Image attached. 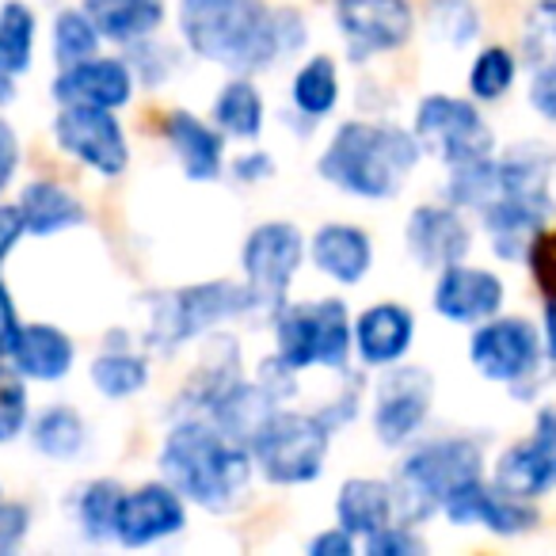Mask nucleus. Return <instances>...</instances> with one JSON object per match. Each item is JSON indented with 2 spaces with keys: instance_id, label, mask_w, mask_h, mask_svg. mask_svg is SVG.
Segmentation results:
<instances>
[{
  "instance_id": "obj_28",
  "label": "nucleus",
  "mask_w": 556,
  "mask_h": 556,
  "mask_svg": "<svg viewBox=\"0 0 556 556\" xmlns=\"http://www.w3.org/2000/svg\"><path fill=\"white\" fill-rule=\"evenodd\" d=\"M214 123L232 138L255 141L263 134V96L248 77H237L217 92Z\"/></svg>"
},
{
  "instance_id": "obj_20",
  "label": "nucleus",
  "mask_w": 556,
  "mask_h": 556,
  "mask_svg": "<svg viewBox=\"0 0 556 556\" xmlns=\"http://www.w3.org/2000/svg\"><path fill=\"white\" fill-rule=\"evenodd\" d=\"M412 336H416V317L396 302L370 305L355 320V351L366 366H396L408 355Z\"/></svg>"
},
{
  "instance_id": "obj_31",
  "label": "nucleus",
  "mask_w": 556,
  "mask_h": 556,
  "mask_svg": "<svg viewBox=\"0 0 556 556\" xmlns=\"http://www.w3.org/2000/svg\"><path fill=\"white\" fill-rule=\"evenodd\" d=\"M126 488L118 480H92L77 495V526L88 541H115L118 503Z\"/></svg>"
},
{
  "instance_id": "obj_27",
  "label": "nucleus",
  "mask_w": 556,
  "mask_h": 556,
  "mask_svg": "<svg viewBox=\"0 0 556 556\" xmlns=\"http://www.w3.org/2000/svg\"><path fill=\"white\" fill-rule=\"evenodd\" d=\"M290 100L302 115L325 118L340 103V70L328 54H317L294 73V85H290Z\"/></svg>"
},
{
  "instance_id": "obj_3",
  "label": "nucleus",
  "mask_w": 556,
  "mask_h": 556,
  "mask_svg": "<svg viewBox=\"0 0 556 556\" xmlns=\"http://www.w3.org/2000/svg\"><path fill=\"white\" fill-rule=\"evenodd\" d=\"M419 161V138L386 123H343L320 153V176L355 199H393Z\"/></svg>"
},
{
  "instance_id": "obj_33",
  "label": "nucleus",
  "mask_w": 556,
  "mask_h": 556,
  "mask_svg": "<svg viewBox=\"0 0 556 556\" xmlns=\"http://www.w3.org/2000/svg\"><path fill=\"white\" fill-rule=\"evenodd\" d=\"M100 27L92 24V16L88 12H62V16L54 20V58L62 70H70V65H80L88 62V58L100 54Z\"/></svg>"
},
{
  "instance_id": "obj_46",
  "label": "nucleus",
  "mask_w": 556,
  "mask_h": 556,
  "mask_svg": "<svg viewBox=\"0 0 556 556\" xmlns=\"http://www.w3.org/2000/svg\"><path fill=\"white\" fill-rule=\"evenodd\" d=\"M232 172H237V179H244V184H255V179H267L270 172H275V164H270L267 153H252V156H240Z\"/></svg>"
},
{
  "instance_id": "obj_45",
  "label": "nucleus",
  "mask_w": 556,
  "mask_h": 556,
  "mask_svg": "<svg viewBox=\"0 0 556 556\" xmlns=\"http://www.w3.org/2000/svg\"><path fill=\"white\" fill-rule=\"evenodd\" d=\"M309 553L313 556H351V553H355V533H348L343 526L325 530V533H317V538L309 541Z\"/></svg>"
},
{
  "instance_id": "obj_26",
  "label": "nucleus",
  "mask_w": 556,
  "mask_h": 556,
  "mask_svg": "<svg viewBox=\"0 0 556 556\" xmlns=\"http://www.w3.org/2000/svg\"><path fill=\"white\" fill-rule=\"evenodd\" d=\"M85 12L100 27L103 39L134 47L161 27L164 0H85Z\"/></svg>"
},
{
  "instance_id": "obj_41",
  "label": "nucleus",
  "mask_w": 556,
  "mask_h": 556,
  "mask_svg": "<svg viewBox=\"0 0 556 556\" xmlns=\"http://www.w3.org/2000/svg\"><path fill=\"white\" fill-rule=\"evenodd\" d=\"M530 108L556 126V62L538 70V77H533V85H530Z\"/></svg>"
},
{
  "instance_id": "obj_47",
  "label": "nucleus",
  "mask_w": 556,
  "mask_h": 556,
  "mask_svg": "<svg viewBox=\"0 0 556 556\" xmlns=\"http://www.w3.org/2000/svg\"><path fill=\"white\" fill-rule=\"evenodd\" d=\"M545 351L556 363V294H548V302H545Z\"/></svg>"
},
{
  "instance_id": "obj_18",
  "label": "nucleus",
  "mask_w": 556,
  "mask_h": 556,
  "mask_svg": "<svg viewBox=\"0 0 556 556\" xmlns=\"http://www.w3.org/2000/svg\"><path fill=\"white\" fill-rule=\"evenodd\" d=\"M404 240H408L412 260L431 270L454 267L472 248L469 225L462 222L454 206H416L408 217V229H404Z\"/></svg>"
},
{
  "instance_id": "obj_15",
  "label": "nucleus",
  "mask_w": 556,
  "mask_h": 556,
  "mask_svg": "<svg viewBox=\"0 0 556 556\" xmlns=\"http://www.w3.org/2000/svg\"><path fill=\"white\" fill-rule=\"evenodd\" d=\"M184 526H187V507L176 488L141 484V488H134V492H123L115 541H123V545H130V548L156 545V541L179 533Z\"/></svg>"
},
{
  "instance_id": "obj_30",
  "label": "nucleus",
  "mask_w": 556,
  "mask_h": 556,
  "mask_svg": "<svg viewBox=\"0 0 556 556\" xmlns=\"http://www.w3.org/2000/svg\"><path fill=\"white\" fill-rule=\"evenodd\" d=\"M149 381V363L146 355L130 348H108L96 355L92 363V386L111 401H126V396L141 393Z\"/></svg>"
},
{
  "instance_id": "obj_37",
  "label": "nucleus",
  "mask_w": 556,
  "mask_h": 556,
  "mask_svg": "<svg viewBox=\"0 0 556 556\" xmlns=\"http://www.w3.org/2000/svg\"><path fill=\"white\" fill-rule=\"evenodd\" d=\"M27 427V389L24 374H12L0 366V446L12 442Z\"/></svg>"
},
{
  "instance_id": "obj_6",
  "label": "nucleus",
  "mask_w": 556,
  "mask_h": 556,
  "mask_svg": "<svg viewBox=\"0 0 556 556\" xmlns=\"http://www.w3.org/2000/svg\"><path fill=\"white\" fill-rule=\"evenodd\" d=\"M252 309H255V298L248 290V282H229V278H214V282H194V287L184 290L153 294L149 343L161 351H176L184 343L199 340V336L214 332L225 320L244 317Z\"/></svg>"
},
{
  "instance_id": "obj_10",
  "label": "nucleus",
  "mask_w": 556,
  "mask_h": 556,
  "mask_svg": "<svg viewBox=\"0 0 556 556\" xmlns=\"http://www.w3.org/2000/svg\"><path fill=\"white\" fill-rule=\"evenodd\" d=\"M54 141L100 176H118L130 161L126 134L118 126L115 111L92 108V103H62L54 118Z\"/></svg>"
},
{
  "instance_id": "obj_36",
  "label": "nucleus",
  "mask_w": 556,
  "mask_h": 556,
  "mask_svg": "<svg viewBox=\"0 0 556 556\" xmlns=\"http://www.w3.org/2000/svg\"><path fill=\"white\" fill-rule=\"evenodd\" d=\"M431 27L442 42H450V47H465V42L477 39L480 20H477V9H472L469 0H434L431 4Z\"/></svg>"
},
{
  "instance_id": "obj_22",
  "label": "nucleus",
  "mask_w": 556,
  "mask_h": 556,
  "mask_svg": "<svg viewBox=\"0 0 556 556\" xmlns=\"http://www.w3.org/2000/svg\"><path fill=\"white\" fill-rule=\"evenodd\" d=\"M309 252H313V263H317L328 278H336L340 287H358L374 263L370 237H366L358 225H343V222H332V225H325V229H317Z\"/></svg>"
},
{
  "instance_id": "obj_48",
  "label": "nucleus",
  "mask_w": 556,
  "mask_h": 556,
  "mask_svg": "<svg viewBox=\"0 0 556 556\" xmlns=\"http://www.w3.org/2000/svg\"><path fill=\"white\" fill-rule=\"evenodd\" d=\"M12 100H16V77L0 65V108H4V103H12Z\"/></svg>"
},
{
  "instance_id": "obj_39",
  "label": "nucleus",
  "mask_w": 556,
  "mask_h": 556,
  "mask_svg": "<svg viewBox=\"0 0 556 556\" xmlns=\"http://www.w3.org/2000/svg\"><path fill=\"white\" fill-rule=\"evenodd\" d=\"M27 530H31V510L24 503L4 500L0 492V553H12L27 538Z\"/></svg>"
},
{
  "instance_id": "obj_34",
  "label": "nucleus",
  "mask_w": 556,
  "mask_h": 556,
  "mask_svg": "<svg viewBox=\"0 0 556 556\" xmlns=\"http://www.w3.org/2000/svg\"><path fill=\"white\" fill-rule=\"evenodd\" d=\"M515 70L518 65H515V54H510V50L484 47L469 70V92L484 103L500 100V96H507L510 85H515Z\"/></svg>"
},
{
  "instance_id": "obj_16",
  "label": "nucleus",
  "mask_w": 556,
  "mask_h": 556,
  "mask_svg": "<svg viewBox=\"0 0 556 556\" xmlns=\"http://www.w3.org/2000/svg\"><path fill=\"white\" fill-rule=\"evenodd\" d=\"M442 510H446V518L454 526H484V530L503 533V538L533 530V522H538L530 500H515V495L500 492L495 484H484L480 477L457 488L442 503Z\"/></svg>"
},
{
  "instance_id": "obj_11",
  "label": "nucleus",
  "mask_w": 556,
  "mask_h": 556,
  "mask_svg": "<svg viewBox=\"0 0 556 556\" xmlns=\"http://www.w3.org/2000/svg\"><path fill=\"white\" fill-rule=\"evenodd\" d=\"M492 484L515 500H541L556 488V404L538 412L533 434L503 450Z\"/></svg>"
},
{
  "instance_id": "obj_17",
  "label": "nucleus",
  "mask_w": 556,
  "mask_h": 556,
  "mask_svg": "<svg viewBox=\"0 0 556 556\" xmlns=\"http://www.w3.org/2000/svg\"><path fill=\"white\" fill-rule=\"evenodd\" d=\"M503 305V282L484 267H454L439 270L434 282V309L450 325H484L500 313Z\"/></svg>"
},
{
  "instance_id": "obj_42",
  "label": "nucleus",
  "mask_w": 556,
  "mask_h": 556,
  "mask_svg": "<svg viewBox=\"0 0 556 556\" xmlns=\"http://www.w3.org/2000/svg\"><path fill=\"white\" fill-rule=\"evenodd\" d=\"M20 332H24V325H20V317H16V302H12L9 287L0 282V363H4V358H12Z\"/></svg>"
},
{
  "instance_id": "obj_8",
  "label": "nucleus",
  "mask_w": 556,
  "mask_h": 556,
  "mask_svg": "<svg viewBox=\"0 0 556 556\" xmlns=\"http://www.w3.org/2000/svg\"><path fill=\"white\" fill-rule=\"evenodd\" d=\"M305 260V237L290 222H263L248 232L240 248V267L244 282L255 298V309L278 313L287 305V294L294 287V275Z\"/></svg>"
},
{
  "instance_id": "obj_25",
  "label": "nucleus",
  "mask_w": 556,
  "mask_h": 556,
  "mask_svg": "<svg viewBox=\"0 0 556 556\" xmlns=\"http://www.w3.org/2000/svg\"><path fill=\"white\" fill-rule=\"evenodd\" d=\"M20 210H24L27 232H35V237H58V232H70L88 222L85 202L73 191H65L62 184H50V179L27 184L24 194H20Z\"/></svg>"
},
{
  "instance_id": "obj_40",
  "label": "nucleus",
  "mask_w": 556,
  "mask_h": 556,
  "mask_svg": "<svg viewBox=\"0 0 556 556\" xmlns=\"http://www.w3.org/2000/svg\"><path fill=\"white\" fill-rule=\"evenodd\" d=\"M530 270L545 294H556V232H541L530 244Z\"/></svg>"
},
{
  "instance_id": "obj_13",
  "label": "nucleus",
  "mask_w": 556,
  "mask_h": 556,
  "mask_svg": "<svg viewBox=\"0 0 556 556\" xmlns=\"http://www.w3.org/2000/svg\"><path fill=\"white\" fill-rule=\"evenodd\" d=\"M336 24H340L348 50L355 62L374 54L401 50L412 39V4L408 0H336Z\"/></svg>"
},
{
  "instance_id": "obj_23",
  "label": "nucleus",
  "mask_w": 556,
  "mask_h": 556,
  "mask_svg": "<svg viewBox=\"0 0 556 556\" xmlns=\"http://www.w3.org/2000/svg\"><path fill=\"white\" fill-rule=\"evenodd\" d=\"M73 358H77V348L54 325H27L12 351V366L27 381H62L73 370Z\"/></svg>"
},
{
  "instance_id": "obj_19",
  "label": "nucleus",
  "mask_w": 556,
  "mask_h": 556,
  "mask_svg": "<svg viewBox=\"0 0 556 556\" xmlns=\"http://www.w3.org/2000/svg\"><path fill=\"white\" fill-rule=\"evenodd\" d=\"M134 96V73L118 58H88L80 65L62 70L54 80V100L58 103H92V108L118 111L126 108Z\"/></svg>"
},
{
  "instance_id": "obj_5",
  "label": "nucleus",
  "mask_w": 556,
  "mask_h": 556,
  "mask_svg": "<svg viewBox=\"0 0 556 556\" xmlns=\"http://www.w3.org/2000/svg\"><path fill=\"white\" fill-rule=\"evenodd\" d=\"M484 454L472 439H434L408 454L393 480L396 518L408 526L431 518L462 484L480 477Z\"/></svg>"
},
{
  "instance_id": "obj_43",
  "label": "nucleus",
  "mask_w": 556,
  "mask_h": 556,
  "mask_svg": "<svg viewBox=\"0 0 556 556\" xmlns=\"http://www.w3.org/2000/svg\"><path fill=\"white\" fill-rule=\"evenodd\" d=\"M24 232H27L24 210L9 206V202H0V267H4V260L12 255V248L20 244V237H24Z\"/></svg>"
},
{
  "instance_id": "obj_2",
  "label": "nucleus",
  "mask_w": 556,
  "mask_h": 556,
  "mask_svg": "<svg viewBox=\"0 0 556 556\" xmlns=\"http://www.w3.org/2000/svg\"><path fill=\"white\" fill-rule=\"evenodd\" d=\"M252 450L225 434L210 416H191L168 431L161 446V472L184 500L206 510H229L252 480Z\"/></svg>"
},
{
  "instance_id": "obj_21",
  "label": "nucleus",
  "mask_w": 556,
  "mask_h": 556,
  "mask_svg": "<svg viewBox=\"0 0 556 556\" xmlns=\"http://www.w3.org/2000/svg\"><path fill=\"white\" fill-rule=\"evenodd\" d=\"M164 138H168L172 153H176L179 168L187 179H217L225 164V141L217 130H210L202 118H194L191 111H172L164 118Z\"/></svg>"
},
{
  "instance_id": "obj_29",
  "label": "nucleus",
  "mask_w": 556,
  "mask_h": 556,
  "mask_svg": "<svg viewBox=\"0 0 556 556\" xmlns=\"http://www.w3.org/2000/svg\"><path fill=\"white\" fill-rule=\"evenodd\" d=\"M31 442L50 462H70V457H77L80 450H85L88 427H85V419H80V412L65 408V404H54V408H47L35 419Z\"/></svg>"
},
{
  "instance_id": "obj_14",
  "label": "nucleus",
  "mask_w": 556,
  "mask_h": 556,
  "mask_svg": "<svg viewBox=\"0 0 556 556\" xmlns=\"http://www.w3.org/2000/svg\"><path fill=\"white\" fill-rule=\"evenodd\" d=\"M434 381L419 366L389 370L374 396V434L381 446H404L431 412Z\"/></svg>"
},
{
  "instance_id": "obj_1",
  "label": "nucleus",
  "mask_w": 556,
  "mask_h": 556,
  "mask_svg": "<svg viewBox=\"0 0 556 556\" xmlns=\"http://www.w3.org/2000/svg\"><path fill=\"white\" fill-rule=\"evenodd\" d=\"M179 35L206 62L260 73L305 42V20L263 0H179Z\"/></svg>"
},
{
  "instance_id": "obj_9",
  "label": "nucleus",
  "mask_w": 556,
  "mask_h": 556,
  "mask_svg": "<svg viewBox=\"0 0 556 556\" xmlns=\"http://www.w3.org/2000/svg\"><path fill=\"white\" fill-rule=\"evenodd\" d=\"M416 138L424 149L442 156V164H450V168L484 161L495 149V138L488 130L484 115L469 100H457V96H427L419 103Z\"/></svg>"
},
{
  "instance_id": "obj_7",
  "label": "nucleus",
  "mask_w": 556,
  "mask_h": 556,
  "mask_svg": "<svg viewBox=\"0 0 556 556\" xmlns=\"http://www.w3.org/2000/svg\"><path fill=\"white\" fill-rule=\"evenodd\" d=\"M278 355L287 358L298 374L309 366L348 374V358L355 351V328H351L348 305L340 298L309 305H282L275 313Z\"/></svg>"
},
{
  "instance_id": "obj_32",
  "label": "nucleus",
  "mask_w": 556,
  "mask_h": 556,
  "mask_svg": "<svg viewBox=\"0 0 556 556\" xmlns=\"http://www.w3.org/2000/svg\"><path fill=\"white\" fill-rule=\"evenodd\" d=\"M35 58V12L27 9L24 0H9L0 9V65L20 77L31 70Z\"/></svg>"
},
{
  "instance_id": "obj_35",
  "label": "nucleus",
  "mask_w": 556,
  "mask_h": 556,
  "mask_svg": "<svg viewBox=\"0 0 556 556\" xmlns=\"http://www.w3.org/2000/svg\"><path fill=\"white\" fill-rule=\"evenodd\" d=\"M522 54L538 70L556 62V0H541V4L530 9L522 27Z\"/></svg>"
},
{
  "instance_id": "obj_38",
  "label": "nucleus",
  "mask_w": 556,
  "mask_h": 556,
  "mask_svg": "<svg viewBox=\"0 0 556 556\" xmlns=\"http://www.w3.org/2000/svg\"><path fill=\"white\" fill-rule=\"evenodd\" d=\"M366 548H370L374 556H419L424 553V538H416V530H412L408 522H389L386 530H378L374 538H366Z\"/></svg>"
},
{
  "instance_id": "obj_4",
  "label": "nucleus",
  "mask_w": 556,
  "mask_h": 556,
  "mask_svg": "<svg viewBox=\"0 0 556 556\" xmlns=\"http://www.w3.org/2000/svg\"><path fill=\"white\" fill-rule=\"evenodd\" d=\"M336 424L325 412H294V408H275L252 434L248 450L252 462L270 484L298 488L320 477L332 450Z\"/></svg>"
},
{
  "instance_id": "obj_24",
  "label": "nucleus",
  "mask_w": 556,
  "mask_h": 556,
  "mask_svg": "<svg viewBox=\"0 0 556 556\" xmlns=\"http://www.w3.org/2000/svg\"><path fill=\"white\" fill-rule=\"evenodd\" d=\"M396 518L393 507V484L370 477H355L340 488L336 500V522L355 538H374L378 530H386Z\"/></svg>"
},
{
  "instance_id": "obj_12",
  "label": "nucleus",
  "mask_w": 556,
  "mask_h": 556,
  "mask_svg": "<svg viewBox=\"0 0 556 556\" xmlns=\"http://www.w3.org/2000/svg\"><path fill=\"white\" fill-rule=\"evenodd\" d=\"M469 358L480 370V378L518 386L541 363V340L530 320L522 317H492L477 328L469 343Z\"/></svg>"
},
{
  "instance_id": "obj_44",
  "label": "nucleus",
  "mask_w": 556,
  "mask_h": 556,
  "mask_svg": "<svg viewBox=\"0 0 556 556\" xmlns=\"http://www.w3.org/2000/svg\"><path fill=\"white\" fill-rule=\"evenodd\" d=\"M16 168H20V138L9 118H0V191L12 184Z\"/></svg>"
}]
</instances>
